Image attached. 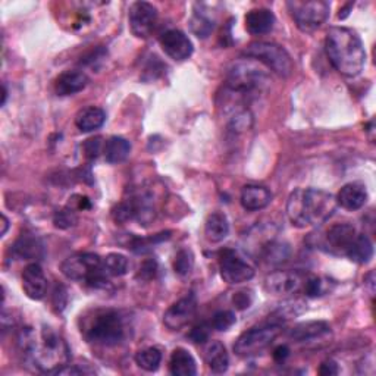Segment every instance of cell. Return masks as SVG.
Returning a JSON list of instances; mask_svg holds the SVG:
<instances>
[{
  "instance_id": "obj_30",
  "label": "cell",
  "mask_w": 376,
  "mask_h": 376,
  "mask_svg": "<svg viewBox=\"0 0 376 376\" xmlns=\"http://www.w3.org/2000/svg\"><path fill=\"white\" fill-rule=\"evenodd\" d=\"M345 256L350 258L351 262L359 263V265H366L370 262V258L373 257V244L370 239L365 234H357L356 240L352 241L350 249L347 250Z\"/></svg>"
},
{
  "instance_id": "obj_6",
  "label": "cell",
  "mask_w": 376,
  "mask_h": 376,
  "mask_svg": "<svg viewBox=\"0 0 376 376\" xmlns=\"http://www.w3.org/2000/svg\"><path fill=\"white\" fill-rule=\"evenodd\" d=\"M61 271L68 279L85 282L91 288H106L109 284V275L103 269V258L94 253H78L65 258Z\"/></svg>"
},
{
  "instance_id": "obj_36",
  "label": "cell",
  "mask_w": 376,
  "mask_h": 376,
  "mask_svg": "<svg viewBox=\"0 0 376 376\" xmlns=\"http://www.w3.org/2000/svg\"><path fill=\"white\" fill-rule=\"evenodd\" d=\"M235 322H237V316H235V313L232 310H221V312H216L214 315V318H212V326H214V329H216V331H228V329H231Z\"/></svg>"
},
{
  "instance_id": "obj_43",
  "label": "cell",
  "mask_w": 376,
  "mask_h": 376,
  "mask_svg": "<svg viewBox=\"0 0 376 376\" xmlns=\"http://www.w3.org/2000/svg\"><path fill=\"white\" fill-rule=\"evenodd\" d=\"M188 337H190V340L196 344H204L209 340V328L204 323H202L193 328L192 333L188 334Z\"/></svg>"
},
{
  "instance_id": "obj_3",
  "label": "cell",
  "mask_w": 376,
  "mask_h": 376,
  "mask_svg": "<svg viewBox=\"0 0 376 376\" xmlns=\"http://www.w3.org/2000/svg\"><path fill=\"white\" fill-rule=\"evenodd\" d=\"M325 51L329 62L344 77H357L366 62L362 38L347 27L329 28L325 37Z\"/></svg>"
},
{
  "instance_id": "obj_37",
  "label": "cell",
  "mask_w": 376,
  "mask_h": 376,
  "mask_svg": "<svg viewBox=\"0 0 376 376\" xmlns=\"http://www.w3.org/2000/svg\"><path fill=\"white\" fill-rule=\"evenodd\" d=\"M78 218L75 215V212L70 207H65L62 210H58L53 216V224L59 229H69L75 226Z\"/></svg>"
},
{
  "instance_id": "obj_17",
  "label": "cell",
  "mask_w": 376,
  "mask_h": 376,
  "mask_svg": "<svg viewBox=\"0 0 376 376\" xmlns=\"http://www.w3.org/2000/svg\"><path fill=\"white\" fill-rule=\"evenodd\" d=\"M331 334V326L323 320H310L296 325L290 329V338L297 343H312L316 340H322Z\"/></svg>"
},
{
  "instance_id": "obj_19",
  "label": "cell",
  "mask_w": 376,
  "mask_h": 376,
  "mask_svg": "<svg viewBox=\"0 0 376 376\" xmlns=\"http://www.w3.org/2000/svg\"><path fill=\"white\" fill-rule=\"evenodd\" d=\"M367 197H369L367 190L363 184L350 182L341 188L335 199H337L338 206H341L343 209L348 212H355V210L362 209L366 204Z\"/></svg>"
},
{
  "instance_id": "obj_10",
  "label": "cell",
  "mask_w": 376,
  "mask_h": 376,
  "mask_svg": "<svg viewBox=\"0 0 376 376\" xmlns=\"http://www.w3.org/2000/svg\"><path fill=\"white\" fill-rule=\"evenodd\" d=\"M219 269L222 279L229 286H239L250 281L256 271L234 250H222L219 256Z\"/></svg>"
},
{
  "instance_id": "obj_18",
  "label": "cell",
  "mask_w": 376,
  "mask_h": 376,
  "mask_svg": "<svg viewBox=\"0 0 376 376\" xmlns=\"http://www.w3.org/2000/svg\"><path fill=\"white\" fill-rule=\"evenodd\" d=\"M12 254L21 261H41L44 257V244L34 234H22L12 246Z\"/></svg>"
},
{
  "instance_id": "obj_4",
  "label": "cell",
  "mask_w": 376,
  "mask_h": 376,
  "mask_svg": "<svg viewBox=\"0 0 376 376\" xmlns=\"http://www.w3.org/2000/svg\"><path fill=\"white\" fill-rule=\"evenodd\" d=\"M269 83L266 68L251 58L235 61L226 69V87L235 96L250 98L262 93Z\"/></svg>"
},
{
  "instance_id": "obj_45",
  "label": "cell",
  "mask_w": 376,
  "mask_h": 376,
  "mask_svg": "<svg viewBox=\"0 0 376 376\" xmlns=\"http://www.w3.org/2000/svg\"><path fill=\"white\" fill-rule=\"evenodd\" d=\"M319 375L322 376H333L338 373V365L334 360H325L320 366H319Z\"/></svg>"
},
{
  "instance_id": "obj_25",
  "label": "cell",
  "mask_w": 376,
  "mask_h": 376,
  "mask_svg": "<svg viewBox=\"0 0 376 376\" xmlns=\"http://www.w3.org/2000/svg\"><path fill=\"white\" fill-rule=\"evenodd\" d=\"M106 121L103 109L96 106H87L81 109L75 116V125L81 132H91L99 130Z\"/></svg>"
},
{
  "instance_id": "obj_34",
  "label": "cell",
  "mask_w": 376,
  "mask_h": 376,
  "mask_svg": "<svg viewBox=\"0 0 376 376\" xmlns=\"http://www.w3.org/2000/svg\"><path fill=\"white\" fill-rule=\"evenodd\" d=\"M251 125H253V115L249 109H239L229 120V130L237 134L249 131Z\"/></svg>"
},
{
  "instance_id": "obj_2",
  "label": "cell",
  "mask_w": 376,
  "mask_h": 376,
  "mask_svg": "<svg viewBox=\"0 0 376 376\" xmlns=\"http://www.w3.org/2000/svg\"><path fill=\"white\" fill-rule=\"evenodd\" d=\"M334 194L318 188H297L287 202V216L297 228L320 225L333 218L337 210Z\"/></svg>"
},
{
  "instance_id": "obj_20",
  "label": "cell",
  "mask_w": 376,
  "mask_h": 376,
  "mask_svg": "<svg viewBox=\"0 0 376 376\" xmlns=\"http://www.w3.org/2000/svg\"><path fill=\"white\" fill-rule=\"evenodd\" d=\"M241 206L249 212L265 209L272 202V193L262 185H246L241 190Z\"/></svg>"
},
{
  "instance_id": "obj_24",
  "label": "cell",
  "mask_w": 376,
  "mask_h": 376,
  "mask_svg": "<svg viewBox=\"0 0 376 376\" xmlns=\"http://www.w3.org/2000/svg\"><path fill=\"white\" fill-rule=\"evenodd\" d=\"M229 234V222L222 212H214L210 214L204 224V235L210 243H221Z\"/></svg>"
},
{
  "instance_id": "obj_14",
  "label": "cell",
  "mask_w": 376,
  "mask_h": 376,
  "mask_svg": "<svg viewBox=\"0 0 376 376\" xmlns=\"http://www.w3.org/2000/svg\"><path fill=\"white\" fill-rule=\"evenodd\" d=\"M162 51L167 53L171 59L177 62L187 61L193 55V43L188 36L179 30H169L163 33L159 38Z\"/></svg>"
},
{
  "instance_id": "obj_42",
  "label": "cell",
  "mask_w": 376,
  "mask_h": 376,
  "mask_svg": "<svg viewBox=\"0 0 376 376\" xmlns=\"http://www.w3.org/2000/svg\"><path fill=\"white\" fill-rule=\"evenodd\" d=\"M156 271H157L156 261H153V258H149V261H146L143 265L140 266V272L137 276L141 279H145V281H150L155 278Z\"/></svg>"
},
{
  "instance_id": "obj_39",
  "label": "cell",
  "mask_w": 376,
  "mask_h": 376,
  "mask_svg": "<svg viewBox=\"0 0 376 376\" xmlns=\"http://www.w3.org/2000/svg\"><path fill=\"white\" fill-rule=\"evenodd\" d=\"M83 149H84L85 156L88 159H96L102 152V137L87 140L83 146Z\"/></svg>"
},
{
  "instance_id": "obj_44",
  "label": "cell",
  "mask_w": 376,
  "mask_h": 376,
  "mask_svg": "<svg viewBox=\"0 0 376 376\" xmlns=\"http://www.w3.org/2000/svg\"><path fill=\"white\" fill-rule=\"evenodd\" d=\"M91 373H94V370L88 367H84V366L81 367L80 365H68L58 375H91Z\"/></svg>"
},
{
  "instance_id": "obj_27",
  "label": "cell",
  "mask_w": 376,
  "mask_h": 376,
  "mask_svg": "<svg viewBox=\"0 0 376 376\" xmlns=\"http://www.w3.org/2000/svg\"><path fill=\"white\" fill-rule=\"evenodd\" d=\"M306 310H308V304H306L303 300H290L279 304L278 308L269 315L268 323L272 325H281L287 320H291L300 315H303Z\"/></svg>"
},
{
  "instance_id": "obj_48",
  "label": "cell",
  "mask_w": 376,
  "mask_h": 376,
  "mask_svg": "<svg viewBox=\"0 0 376 376\" xmlns=\"http://www.w3.org/2000/svg\"><path fill=\"white\" fill-rule=\"evenodd\" d=\"M6 98H8V90H6V87L4 85V94H2V106L6 103Z\"/></svg>"
},
{
  "instance_id": "obj_16",
  "label": "cell",
  "mask_w": 376,
  "mask_h": 376,
  "mask_svg": "<svg viewBox=\"0 0 376 376\" xmlns=\"http://www.w3.org/2000/svg\"><path fill=\"white\" fill-rule=\"evenodd\" d=\"M47 288H49V282H47L43 268L37 262L27 265L22 271V290L27 297L31 300H43Z\"/></svg>"
},
{
  "instance_id": "obj_26",
  "label": "cell",
  "mask_w": 376,
  "mask_h": 376,
  "mask_svg": "<svg viewBox=\"0 0 376 376\" xmlns=\"http://www.w3.org/2000/svg\"><path fill=\"white\" fill-rule=\"evenodd\" d=\"M169 370L174 376H194L197 365L192 352L185 348H177L171 355Z\"/></svg>"
},
{
  "instance_id": "obj_38",
  "label": "cell",
  "mask_w": 376,
  "mask_h": 376,
  "mask_svg": "<svg viewBox=\"0 0 376 376\" xmlns=\"http://www.w3.org/2000/svg\"><path fill=\"white\" fill-rule=\"evenodd\" d=\"M68 304V291L66 288L62 286V284H58L53 290V294H52V306L53 309L61 313L65 310Z\"/></svg>"
},
{
  "instance_id": "obj_46",
  "label": "cell",
  "mask_w": 376,
  "mask_h": 376,
  "mask_svg": "<svg viewBox=\"0 0 376 376\" xmlns=\"http://www.w3.org/2000/svg\"><path fill=\"white\" fill-rule=\"evenodd\" d=\"M272 356H273V360L278 362V363H282V362H286L287 357L290 356V348L287 345H279L273 350L272 352Z\"/></svg>"
},
{
  "instance_id": "obj_12",
  "label": "cell",
  "mask_w": 376,
  "mask_h": 376,
  "mask_svg": "<svg viewBox=\"0 0 376 376\" xmlns=\"http://www.w3.org/2000/svg\"><path fill=\"white\" fill-rule=\"evenodd\" d=\"M197 312V298L194 294H188L174 303L163 315V323L171 331H179L181 328L190 323Z\"/></svg>"
},
{
  "instance_id": "obj_33",
  "label": "cell",
  "mask_w": 376,
  "mask_h": 376,
  "mask_svg": "<svg viewBox=\"0 0 376 376\" xmlns=\"http://www.w3.org/2000/svg\"><path fill=\"white\" fill-rule=\"evenodd\" d=\"M169 237H171V232L167 231V232L156 234L149 239H134V241L130 244L128 249H131L134 253H147L152 249H155V246L169 240Z\"/></svg>"
},
{
  "instance_id": "obj_21",
  "label": "cell",
  "mask_w": 376,
  "mask_h": 376,
  "mask_svg": "<svg viewBox=\"0 0 376 376\" xmlns=\"http://www.w3.org/2000/svg\"><path fill=\"white\" fill-rule=\"evenodd\" d=\"M88 84L87 75L83 70H66L56 78L55 90L58 96H73L83 91Z\"/></svg>"
},
{
  "instance_id": "obj_8",
  "label": "cell",
  "mask_w": 376,
  "mask_h": 376,
  "mask_svg": "<svg viewBox=\"0 0 376 376\" xmlns=\"http://www.w3.org/2000/svg\"><path fill=\"white\" fill-rule=\"evenodd\" d=\"M287 8L296 26L303 33L319 30L329 18V11H331V5L325 0H310V2L291 0V2H287Z\"/></svg>"
},
{
  "instance_id": "obj_41",
  "label": "cell",
  "mask_w": 376,
  "mask_h": 376,
  "mask_svg": "<svg viewBox=\"0 0 376 376\" xmlns=\"http://www.w3.org/2000/svg\"><path fill=\"white\" fill-rule=\"evenodd\" d=\"M304 293L309 297H318L322 293V281L316 276H310L304 282Z\"/></svg>"
},
{
  "instance_id": "obj_31",
  "label": "cell",
  "mask_w": 376,
  "mask_h": 376,
  "mask_svg": "<svg viewBox=\"0 0 376 376\" xmlns=\"http://www.w3.org/2000/svg\"><path fill=\"white\" fill-rule=\"evenodd\" d=\"M103 269L109 276H124L130 271V261L120 253H109L103 258Z\"/></svg>"
},
{
  "instance_id": "obj_32",
  "label": "cell",
  "mask_w": 376,
  "mask_h": 376,
  "mask_svg": "<svg viewBox=\"0 0 376 376\" xmlns=\"http://www.w3.org/2000/svg\"><path fill=\"white\" fill-rule=\"evenodd\" d=\"M162 362V351L156 347H149L138 351L135 355V363L147 372H156Z\"/></svg>"
},
{
  "instance_id": "obj_40",
  "label": "cell",
  "mask_w": 376,
  "mask_h": 376,
  "mask_svg": "<svg viewBox=\"0 0 376 376\" xmlns=\"http://www.w3.org/2000/svg\"><path fill=\"white\" fill-rule=\"evenodd\" d=\"M232 303L239 310L249 309L253 303V293L251 291H239L235 293L232 297Z\"/></svg>"
},
{
  "instance_id": "obj_11",
  "label": "cell",
  "mask_w": 376,
  "mask_h": 376,
  "mask_svg": "<svg viewBox=\"0 0 376 376\" xmlns=\"http://www.w3.org/2000/svg\"><path fill=\"white\" fill-rule=\"evenodd\" d=\"M157 9L147 2H134L128 12L131 33L137 38H149L157 24Z\"/></svg>"
},
{
  "instance_id": "obj_7",
  "label": "cell",
  "mask_w": 376,
  "mask_h": 376,
  "mask_svg": "<svg viewBox=\"0 0 376 376\" xmlns=\"http://www.w3.org/2000/svg\"><path fill=\"white\" fill-rule=\"evenodd\" d=\"M244 55L247 58H251L262 63L268 69L276 75L287 78L293 74L294 63L290 56V53L284 49V47L275 44V43H266V41H256L251 43L247 49L244 51Z\"/></svg>"
},
{
  "instance_id": "obj_29",
  "label": "cell",
  "mask_w": 376,
  "mask_h": 376,
  "mask_svg": "<svg viewBox=\"0 0 376 376\" xmlns=\"http://www.w3.org/2000/svg\"><path fill=\"white\" fill-rule=\"evenodd\" d=\"M200 9H194L192 18H190V30L192 33L199 38H207L212 31L215 30L216 21L214 16H210L204 9L203 5H197Z\"/></svg>"
},
{
  "instance_id": "obj_5",
  "label": "cell",
  "mask_w": 376,
  "mask_h": 376,
  "mask_svg": "<svg viewBox=\"0 0 376 376\" xmlns=\"http://www.w3.org/2000/svg\"><path fill=\"white\" fill-rule=\"evenodd\" d=\"M81 333L87 343L113 347L125 337V323L122 316L115 310H98L84 320Z\"/></svg>"
},
{
  "instance_id": "obj_35",
  "label": "cell",
  "mask_w": 376,
  "mask_h": 376,
  "mask_svg": "<svg viewBox=\"0 0 376 376\" xmlns=\"http://www.w3.org/2000/svg\"><path fill=\"white\" fill-rule=\"evenodd\" d=\"M194 266V256L190 250H187V249H181L175 258H174V269L178 275L181 276H185L192 272Z\"/></svg>"
},
{
  "instance_id": "obj_47",
  "label": "cell",
  "mask_w": 376,
  "mask_h": 376,
  "mask_svg": "<svg viewBox=\"0 0 376 376\" xmlns=\"http://www.w3.org/2000/svg\"><path fill=\"white\" fill-rule=\"evenodd\" d=\"M8 228H9V219L6 218L5 214H2V231H0V237H5Z\"/></svg>"
},
{
  "instance_id": "obj_13",
  "label": "cell",
  "mask_w": 376,
  "mask_h": 376,
  "mask_svg": "<svg viewBox=\"0 0 376 376\" xmlns=\"http://www.w3.org/2000/svg\"><path fill=\"white\" fill-rule=\"evenodd\" d=\"M306 278L296 271H276L265 278V290L273 296H290L304 287Z\"/></svg>"
},
{
  "instance_id": "obj_22",
  "label": "cell",
  "mask_w": 376,
  "mask_h": 376,
  "mask_svg": "<svg viewBox=\"0 0 376 376\" xmlns=\"http://www.w3.org/2000/svg\"><path fill=\"white\" fill-rule=\"evenodd\" d=\"M275 15L272 11L261 8L253 9L246 15V30L251 36H263L273 30Z\"/></svg>"
},
{
  "instance_id": "obj_1",
  "label": "cell",
  "mask_w": 376,
  "mask_h": 376,
  "mask_svg": "<svg viewBox=\"0 0 376 376\" xmlns=\"http://www.w3.org/2000/svg\"><path fill=\"white\" fill-rule=\"evenodd\" d=\"M22 355L43 373H59L70 362V348L52 328L43 326L40 331L24 328L18 335Z\"/></svg>"
},
{
  "instance_id": "obj_23",
  "label": "cell",
  "mask_w": 376,
  "mask_h": 376,
  "mask_svg": "<svg viewBox=\"0 0 376 376\" xmlns=\"http://www.w3.org/2000/svg\"><path fill=\"white\" fill-rule=\"evenodd\" d=\"M204 360L214 373H225L229 366V356L221 341H212L204 350Z\"/></svg>"
},
{
  "instance_id": "obj_15",
  "label": "cell",
  "mask_w": 376,
  "mask_h": 376,
  "mask_svg": "<svg viewBox=\"0 0 376 376\" xmlns=\"http://www.w3.org/2000/svg\"><path fill=\"white\" fill-rule=\"evenodd\" d=\"M357 237V229L351 224H337L326 231L325 246L334 254H344Z\"/></svg>"
},
{
  "instance_id": "obj_9",
  "label": "cell",
  "mask_w": 376,
  "mask_h": 376,
  "mask_svg": "<svg viewBox=\"0 0 376 376\" xmlns=\"http://www.w3.org/2000/svg\"><path fill=\"white\" fill-rule=\"evenodd\" d=\"M281 334V325L268 323L265 326H256L243 333L234 344L235 355L240 357L256 356L266 350Z\"/></svg>"
},
{
  "instance_id": "obj_28",
  "label": "cell",
  "mask_w": 376,
  "mask_h": 376,
  "mask_svg": "<svg viewBox=\"0 0 376 376\" xmlns=\"http://www.w3.org/2000/svg\"><path fill=\"white\" fill-rule=\"evenodd\" d=\"M103 153H105V159L108 163H112V164L121 163L127 160V157L130 156L131 145L127 138L113 135L105 143Z\"/></svg>"
}]
</instances>
